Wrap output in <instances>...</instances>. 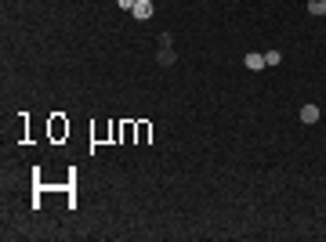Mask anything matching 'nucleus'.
I'll return each instance as SVG.
<instances>
[{
  "instance_id": "obj_4",
  "label": "nucleus",
  "mask_w": 326,
  "mask_h": 242,
  "mask_svg": "<svg viewBox=\"0 0 326 242\" xmlns=\"http://www.w3.org/2000/svg\"><path fill=\"white\" fill-rule=\"evenodd\" d=\"M243 62H247V69H250V72H261V69H265V55H261V51H250Z\"/></svg>"
},
{
  "instance_id": "obj_2",
  "label": "nucleus",
  "mask_w": 326,
  "mask_h": 242,
  "mask_svg": "<svg viewBox=\"0 0 326 242\" xmlns=\"http://www.w3.org/2000/svg\"><path fill=\"white\" fill-rule=\"evenodd\" d=\"M297 116H301V123H308V127H312V123H319V105H312V101H308V105H301V112H297Z\"/></svg>"
},
{
  "instance_id": "obj_6",
  "label": "nucleus",
  "mask_w": 326,
  "mask_h": 242,
  "mask_svg": "<svg viewBox=\"0 0 326 242\" xmlns=\"http://www.w3.org/2000/svg\"><path fill=\"white\" fill-rule=\"evenodd\" d=\"M279 62H283L279 51H268V55H265V65H279Z\"/></svg>"
},
{
  "instance_id": "obj_8",
  "label": "nucleus",
  "mask_w": 326,
  "mask_h": 242,
  "mask_svg": "<svg viewBox=\"0 0 326 242\" xmlns=\"http://www.w3.org/2000/svg\"><path fill=\"white\" fill-rule=\"evenodd\" d=\"M134 134H138V138L145 141V138H149V123H138V127H134Z\"/></svg>"
},
{
  "instance_id": "obj_7",
  "label": "nucleus",
  "mask_w": 326,
  "mask_h": 242,
  "mask_svg": "<svg viewBox=\"0 0 326 242\" xmlns=\"http://www.w3.org/2000/svg\"><path fill=\"white\" fill-rule=\"evenodd\" d=\"M116 4H120V11H134L138 0H116Z\"/></svg>"
},
{
  "instance_id": "obj_1",
  "label": "nucleus",
  "mask_w": 326,
  "mask_h": 242,
  "mask_svg": "<svg viewBox=\"0 0 326 242\" xmlns=\"http://www.w3.org/2000/svg\"><path fill=\"white\" fill-rule=\"evenodd\" d=\"M152 11H156V8H152V0H138L131 15H134L138 22H149V18H152Z\"/></svg>"
},
{
  "instance_id": "obj_3",
  "label": "nucleus",
  "mask_w": 326,
  "mask_h": 242,
  "mask_svg": "<svg viewBox=\"0 0 326 242\" xmlns=\"http://www.w3.org/2000/svg\"><path fill=\"white\" fill-rule=\"evenodd\" d=\"M156 58H159V65H174V62H178L174 44H159V55H156Z\"/></svg>"
},
{
  "instance_id": "obj_5",
  "label": "nucleus",
  "mask_w": 326,
  "mask_h": 242,
  "mask_svg": "<svg viewBox=\"0 0 326 242\" xmlns=\"http://www.w3.org/2000/svg\"><path fill=\"white\" fill-rule=\"evenodd\" d=\"M308 15H326V0H308Z\"/></svg>"
}]
</instances>
